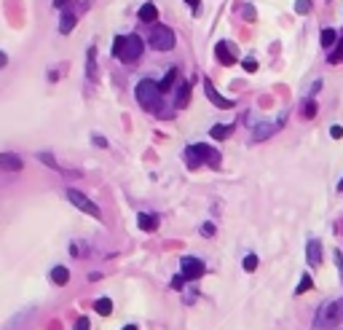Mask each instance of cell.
<instances>
[{
  "label": "cell",
  "instance_id": "f1b7e54d",
  "mask_svg": "<svg viewBox=\"0 0 343 330\" xmlns=\"http://www.w3.org/2000/svg\"><path fill=\"white\" fill-rule=\"evenodd\" d=\"M244 70H247V73H255V70H257V62H255V59H247V62H244Z\"/></svg>",
  "mask_w": 343,
  "mask_h": 330
},
{
  "label": "cell",
  "instance_id": "9c48e42d",
  "mask_svg": "<svg viewBox=\"0 0 343 330\" xmlns=\"http://www.w3.org/2000/svg\"><path fill=\"white\" fill-rule=\"evenodd\" d=\"M204 91H207V97L215 102L217 107H223V110H228V107H233V102L231 99H225L220 91H215V86H212V81H204Z\"/></svg>",
  "mask_w": 343,
  "mask_h": 330
},
{
  "label": "cell",
  "instance_id": "d4e9b609",
  "mask_svg": "<svg viewBox=\"0 0 343 330\" xmlns=\"http://www.w3.org/2000/svg\"><path fill=\"white\" fill-rule=\"evenodd\" d=\"M38 159H41V161H46L51 169H59V164L54 161V156H51V153H38Z\"/></svg>",
  "mask_w": 343,
  "mask_h": 330
},
{
  "label": "cell",
  "instance_id": "7a4b0ae2",
  "mask_svg": "<svg viewBox=\"0 0 343 330\" xmlns=\"http://www.w3.org/2000/svg\"><path fill=\"white\" fill-rule=\"evenodd\" d=\"M185 159H188V167H191V169L201 167V164H209V167H220V153H217L212 145H207V143L191 145L188 151H185Z\"/></svg>",
  "mask_w": 343,
  "mask_h": 330
},
{
  "label": "cell",
  "instance_id": "8fae6325",
  "mask_svg": "<svg viewBox=\"0 0 343 330\" xmlns=\"http://www.w3.org/2000/svg\"><path fill=\"white\" fill-rule=\"evenodd\" d=\"M86 78H89V81H97V49L94 46L86 51Z\"/></svg>",
  "mask_w": 343,
  "mask_h": 330
},
{
  "label": "cell",
  "instance_id": "e575fe53",
  "mask_svg": "<svg viewBox=\"0 0 343 330\" xmlns=\"http://www.w3.org/2000/svg\"><path fill=\"white\" fill-rule=\"evenodd\" d=\"M94 145H99V148H107V143H105V137H94Z\"/></svg>",
  "mask_w": 343,
  "mask_h": 330
},
{
  "label": "cell",
  "instance_id": "44dd1931",
  "mask_svg": "<svg viewBox=\"0 0 343 330\" xmlns=\"http://www.w3.org/2000/svg\"><path fill=\"white\" fill-rule=\"evenodd\" d=\"M335 41H338V33H335L332 27H327V30H322V46H324V49H330V46H332Z\"/></svg>",
  "mask_w": 343,
  "mask_h": 330
},
{
  "label": "cell",
  "instance_id": "ba28073f",
  "mask_svg": "<svg viewBox=\"0 0 343 330\" xmlns=\"http://www.w3.org/2000/svg\"><path fill=\"white\" fill-rule=\"evenodd\" d=\"M215 54H217V59L223 62V65H233V62H236V49H233L231 43H225V41H220L215 46Z\"/></svg>",
  "mask_w": 343,
  "mask_h": 330
},
{
  "label": "cell",
  "instance_id": "83f0119b",
  "mask_svg": "<svg viewBox=\"0 0 343 330\" xmlns=\"http://www.w3.org/2000/svg\"><path fill=\"white\" fill-rule=\"evenodd\" d=\"M201 237H215V226L212 223H204V226H201Z\"/></svg>",
  "mask_w": 343,
  "mask_h": 330
},
{
  "label": "cell",
  "instance_id": "603a6c76",
  "mask_svg": "<svg viewBox=\"0 0 343 330\" xmlns=\"http://www.w3.org/2000/svg\"><path fill=\"white\" fill-rule=\"evenodd\" d=\"M233 132V127H212V132H209V135H212L215 140H225Z\"/></svg>",
  "mask_w": 343,
  "mask_h": 330
},
{
  "label": "cell",
  "instance_id": "4dcf8cb0",
  "mask_svg": "<svg viewBox=\"0 0 343 330\" xmlns=\"http://www.w3.org/2000/svg\"><path fill=\"white\" fill-rule=\"evenodd\" d=\"M183 282H185V279H183V274H180V277H175V279H172V287H175V290H180V287H183Z\"/></svg>",
  "mask_w": 343,
  "mask_h": 330
},
{
  "label": "cell",
  "instance_id": "cb8c5ba5",
  "mask_svg": "<svg viewBox=\"0 0 343 330\" xmlns=\"http://www.w3.org/2000/svg\"><path fill=\"white\" fill-rule=\"evenodd\" d=\"M257 269V255H247L244 258V271H255Z\"/></svg>",
  "mask_w": 343,
  "mask_h": 330
},
{
  "label": "cell",
  "instance_id": "8992f818",
  "mask_svg": "<svg viewBox=\"0 0 343 330\" xmlns=\"http://www.w3.org/2000/svg\"><path fill=\"white\" fill-rule=\"evenodd\" d=\"M67 199L73 201V204H75V207L81 209V212H86V215H91V217H99V215H102L97 204L91 201V199H86V196H83L81 191H75V188H70V191H67Z\"/></svg>",
  "mask_w": 343,
  "mask_h": 330
},
{
  "label": "cell",
  "instance_id": "277c9868",
  "mask_svg": "<svg viewBox=\"0 0 343 330\" xmlns=\"http://www.w3.org/2000/svg\"><path fill=\"white\" fill-rule=\"evenodd\" d=\"M137 102L142 105L145 110H150V113H155V110L161 107V89H158V83H153V81H139L137 83Z\"/></svg>",
  "mask_w": 343,
  "mask_h": 330
},
{
  "label": "cell",
  "instance_id": "836d02e7",
  "mask_svg": "<svg viewBox=\"0 0 343 330\" xmlns=\"http://www.w3.org/2000/svg\"><path fill=\"white\" fill-rule=\"evenodd\" d=\"M335 261H338V269H340V277H343V258H340V253H335Z\"/></svg>",
  "mask_w": 343,
  "mask_h": 330
},
{
  "label": "cell",
  "instance_id": "4316f807",
  "mask_svg": "<svg viewBox=\"0 0 343 330\" xmlns=\"http://www.w3.org/2000/svg\"><path fill=\"white\" fill-rule=\"evenodd\" d=\"M308 9H311V0H298L295 3V11L298 14H308Z\"/></svg>",
  "mask_w": 343,
  "mask_h": 330
},
{
  "label": "cell",
  "instance_id": "f35d334b",
  "mask_svg": "<svg viewBox=\"0 0 343 330\" xmlns=\"http://www.w3.org/2000/svg\"><path fill=\"white\" fill-rule=\"evenodd\" d=\"M123 330H137V325H126V327H123Z\"/></svg>",
  "mask_w": 343,
  "mask_h": 330
},
{
  "label": "cell",
  "instance_id": "f546056e",
  "mask_svg": "<svg viewBox=\"0 0 343 330\" xmlns=\"http://www.w3.org/2000/svg\"><path fill=\"white\" fill-rule=\"evenodd\" d=\"M330 135H332L335 140H340V137H343V127H332V129H330Z\"/></svg>",
  "mask_w": 343,
  "mask_h": 330
},
{
  "label": "cell",
  "instance_id": "d6a6232c",
  "mask_svg": "<svg viewBox=\"0 0 343 330\" xmlns=\"http://www.w3.org/2000/svg\"><path fill=\"white\" fill-rule=\"evenodd\" d=\"M316 113V105H314V102H308V105H306V116H314Z\"/></svg>",
  "mask_w": 343,
  "mask_h": 330
},
{
  "label": "cell",
  "instance_id": "d6986e66",
  "mask_svg": "<svg viewBox=\"0 0 343 330\" xmlns=\"http://www.w3.org/2000/svg\"><path fill=\"white\" fill-rule=\"evenodd\" d=\"M94 309H97V314H102V317H107V314L113 311V301H110V298H99V301L94 303Z\"/></svg>",
  "mask_w": 343,
  "mask_h": 330
},
{
  "label": "cell",
  "instance_id": "30bf717a",
  "mask_svg": "<svg viewBox=\"0 0 343 330\" xmlns=\"http://www.w3.org/2000/svg\"><path fill=\"white\" fill-rule=\"evenodd\" d=\"M22 167H25V161H22L17 153H0V169H6V172H19Z\"/></svg>",
  "mask_w": 343,
  "mask_h": 330
},
{
  "label": "cell",
  "instance_id": "5bb4252c",
  "mask_svg": "<svg viewBox=\"0 0 343 330\" xmlns=\"http://www.w3.org/2000/svg\"><path fill=\"white\" fill-rule=\"evenodd\" d=\"M137 223H139V229L147 231V234L158 231V217H155V215H145V212H142V215L137 217Z\"/></svg>",
  "mask_w": 343,
  "mask_h": 330
},
{
  "label": "cell",
  "instance_id": "d590c367",
  "mask_svg": "<svg viewBox=\"0 0 343 330\" xmlns=\"http://www.w3.org/2000/svg\"><path fill=\"white\" fill-rule=\"evenodd\" d=\"M6 65H9V59H6V54L0 51V67H6Z\"/></svg>",
  "mask_w": 343,
  "mask_h": 330
},
{
  "label": "cell",
  "instance_id": "ac0fdd59",
  "mask_svg": "<svg viewBox=\"0 0 343 330\" xmlns=\"http://www.w3.org/2000/svg\"><path fill=\"white\" fill-rule=\"evenodd\" d=\"M175 83H177V70H169V73L163 75V81L158 83V89H161V91H169Z\"/></svg>",
  "mask_w": 343,
  "mask_h": 330
},
{
  "label": "cell",
  "instance_id": "7c38bea8",
  "mask_svg": "<svg viewBox=\"0 0 343 330\" xmlns=\"http://www.w3.org/2000/svg\"><path fill=\"white\" fill-rule=\"evenodd\" d=\"M306 258H308V263H311V266H319V263H322V245H319L316 239H311V242H308Z\"/></svg>",
  "mask_w": 343,
  "mask_h": 330
},
{
  "label": "cell",
  "instance_id": "484cf974",
  "mask_svg": "<svg viewBox=\"0 0 343 330\" xmlns=\"http://www.w3.org/2000/svg\"><path fill=\"white\" fill-rule=\"evenodd\" d=\"M311 285H314V282H311V277H308V274H306V277L300 279V285H298V290H295V293H298V295H300V293H306V290H308Z\"/></svg>",
  "mask_w": 343,
  "mask_h": 330
},
{
  "label": "cell",
  "instance_id": "ab89813d",
  "mask_svg": "<svg viewBox=\"0 0 343 330\" xmlns=\"http://www.w3.org/2000/svg\"><path fill=\"white\" fill-rule=\"evenodd\" d=\"M338 188H340V191H343V180H340V183H338Z\"/></svg>",
  "mask_w": 343,
  "mask_h": 330
},
{
  "label": "cell",
  "instance_id": "ffe728a7",
  "mask_svg": "<svg viewBox=\"0 0 343 330\" xmlns=\"http://www.w3.org/2000/svg\"><path fill=\"white\" fill-rule=\"evenodd\" d=\"M327 62H330V65H338V62H343V38L338 41V46H335V49L330 51V57H327Z\"/></svg>",
  "mask_w": 343,
  "mask_h": 330
},
{
  "label": "cell",
  "instance_id": "2e32d148",
  "mask_svg": "<svg viewBox=\"0 0 343 330\" xmlns=\"http://www.w3.org/2000/svg\"><path fill=\"white\" fill-rule=\"evenodd\" d=\"M139 19H142V22H155V19H158L155 6H153V3H145L142 9H139Z\"/></svg>",
  "mask_w": 343,
  "mask_h": 330
},
{
  "label": "cell",
  "instance_id": "74e56055",
  "mask_svg": "<svg viewBox=\"0 0 343 330\" xmlns=\"http://www.w3.org/2000/svg\"><path fill=\"white\" fill-rule=\"evenodd\" d=\"M65 3H67V0H54V6H57V9H62Z\"/></svg>",
  "mask_w": 343,
  "mask_h": 330
},
{
  "label": "cell",
  "instance_id": "7402d4cb",
  "mask_svg": "<svg viewBox=\"0 0 343 330\" xmlns=\"http://www.w3.org/2000/svg\"><path fill=\"white\" fill-rule=\"evenodd\" d=\"M75 27V17H73V14H65V17H62L59 19V30H62V33H70V30H73Z\"/></svg>",
  "mask_w": 343,
  "mask_h": 330
},
{
  "label": "cell",
  "instance_id": "5b68a950",
  "mask_svg": "<svg viewBox=\"0 0 343 330\" xmlns=\"http://www.w3.org/2000/svg\"><path fill=\"white\" fill-rule=\"evenodd\" d=\"M147 43H150V49H155V51H172V46H175V33H172V27L155 25V27H150Z\"/></svg>",
  "mask_w": 343,
  "mask_h": 330
},
{
  "label": "cell",
  "instance_id": "e0dca14e",
  "mask_svg": "<svg viewBox=\"0 0 343 330\" xmlns=\"http://www.w3.org/2000/svg\"><path fill=\"white\" fill-rule=\"evenodd\" d=\"M191 99V86L188 83H180V91H177V107H185Z\"/></svg>",
  "mask_w": 343,
  "mask_h": 330
},
{
  "label": "cell",
  "instance_id": "3957f363",
  "mask_svg": "<svg viewBox=\"0 0 343 330\" xmlns=\"http://www.w3.org/2000/svg\"><path fill=\"white\" fill-rule=\"evenodd\" d=\"M340 322H343V298H338V301H327L322 309H319L314 327L316 330H330L335 325H340Z\"/></svg>",
  "mask_w": 343,
  "mask_h": 330
},
{
  "label": "cell",
  "instance_id": "1f68e13d",
  "mask_svg": "<svg viewBox=\"0 0 343 330\" xmlns=\"http://www.w3.org/2000/svg\"><path fill=\"white\" fill-rule=\"evenodd\" d=\"M75 330H89V319H78V325Z\"/></svg>",
  "mask_w": 343,
  "mask_h": 330
},
{
  "label": "cell",
  "instance_id": "8d00e7d4",
  "mask_svg": "<svg viewBox=\"0 0 343 330\" xmlns=\"http://www.w3.org/2000/svg\"><path fill=\"white\" fill-rule=\"evenodd\" d=\"M188 6H193V9H199V0H185Z\"/></svg>",
  "mask_w": 343,
  "mask_h": 330
},
{
  "label": "cell",
  "instance_id": "9a60e30c",
  "mask_svg": "<svg viewBox=\"0 0 343 330\" xmlns=\"http://www.w3.org/2000/svg\"><path fill=\"white\" fill-rule=\"evenodd\" d=\"M51 282H54V285H67V282H70V271L65 269V266L51 269Z\"/></svg>",
  "mask_w": 343,
  "mask_h": 330
},
{
  "label": "cell",
  "instance_id": "52a82bcc",
  "mask_svg": "<svg viewBox=\"0 0 343 330\" xmlns=\"http://www.w3.org/2000/svg\"><path fill=\"white\" fill-rule=\"evenodd\" d=\"M180 269H183V279H201L204 271H207V266L201 263L199 258H183Z\"/></svg>",
  "mask_w": 343,
  "mask_h": 330
},
{
  "label": "cell",
  "instance_id": "6da1fadb",
  "mask_svg": "<svg viewBox=\"0 0 343 330\" xmlns=\"http://www.w3.org/2000/svg\"><path fill=\"white\" fill-rule=\"evenodd\" d=\"M113 54L121 62L134 65V62L142 57V41H139V35H118L113 43Z\"/></svg>",
  "mask_w": 343,
  "mask_h": 330
},
{
  "label": "cell",
  "instance_id": "4fadbf2b",
  "mask_svg": "<svg viewBox=\"0 0 343 330\" xmlns=\"http://www.w3.org/2000/svg\"><path fill=\"white\" fill-rule=\"evenodd\" d=\"M279 127H282V121H276V124H263V127H257V129H255V135H252V137H255V143H260V140L271 137Z\"/></svg>",
  "mask_w": 343,
  "mask_h": 330
}]
</instances>
